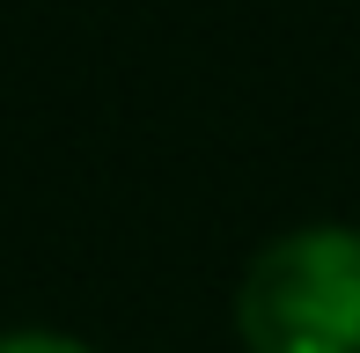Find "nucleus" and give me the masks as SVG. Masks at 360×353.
Segmentation results:
<instances>
[{"label": "nucleus", "mask_w": 360, "mask_h": 353, "mask_svg": "<svg viewBox=\"0 0 360 353\" xmlns=\"http://www.w3.org/2000/svg\"><path fill=\"white\" fill-rule=\"evenodd\" d=\"M0 353H96V346H81L74 331H44V324H15V331H0Z\"/></svg>", "instance_id": "obj_2"}, {"label": "nucleus", "mask_w": 360, "mask_h": 353, "mask_svg": "<svg viewBox=\"0 0 360 353\" xmlns=\"http://www.w3.org/2000/svg\"><path fill=\"white\" fill-rule=\"evenodd\" d=\"M236 339L243 353H360V229L272 236L236 287Z\"/></svg>", "instance_id": "obj_1"}]
</instances>
